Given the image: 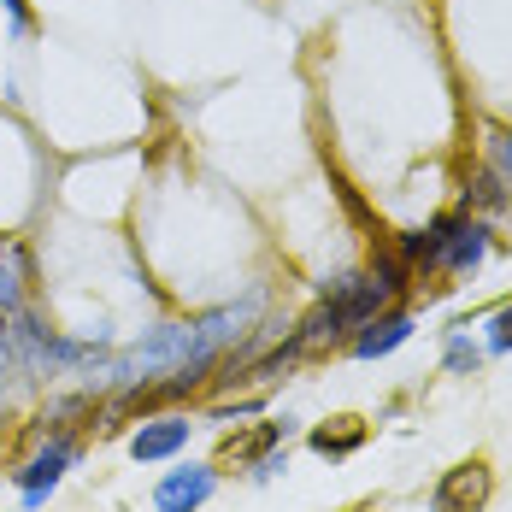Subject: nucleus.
<instances>
[{
	"instance_id": "nucleus-6",
	"label": "nucleus",
	"mask_w": 512,
	"mask_h": 512,
	"mask_svg": "<svg viewBox=\"0 0 512 512\" xmlns=\"http://www.w3.org/2000/svg\"><path fill=\"white\" fill-rule=\"evenodd\" d=\"M407 336H412V312L371 318V324H365V336H354V354H359V359H383V354H395Z\"/></svg>"
},
{
	"instance_id": "nucleus-1",
	"label": "nucleus",
	"mask_w": 512,
	"mask_h": 512,
	"mask_svg": "<svg viewBox=\"0 0 512 512\" xmlns=\"http://www.w3.org/2000/svg\"><path fill=\"white\" fill-rule=\"evenodd\" d=\"M489 489H495L489 465L465 460V465H454V471H442V483H436V495H430V512H483L489 507Z\"/></svg>"
},
{
	"instance_id": "nucleus-11",
	"label": "nucleus",
	"mask_w": 512,
	"mask_h": 512,
	"mask_svg": "<svg viewBox=\"0 0 512 512\" xmlns=\"http://www.w3.org/2000/svg\"><path fill=\"white\" fill-rule=\"evenodd\" d=\"M477 348H471V336H465V330H454V336H448V371H454V377H465V371H477Z\"/></svg>"
},
{
	"instance_id": "nucleus-5",
	"label": "nucleus",
	"mask_w": 512,
	"mask_h": 512,
	"mask_svg": "<svg viewBox=\"0 0 512 512\" xmlns=\"http://www.w3.org/2000/svg\"><path fill=\"white\" fill-rule=\"evenodd\" d=\"M342 330H348V318H342V307H336V301H324V307H312L307 318L295 324V336H289V342H295L301 354H324V348H330V342H336Z\"/></svg>"
},
{
	"instance_id": "nucleus-10",
	"label": "nucleus",
	"mask_w": 512,
	"mask_h": 512,
	"mask_svg": "<svg viewBox=\"0 0 512 512\" xmlns=\"http://www.w3.org/2000/svg\"><path fill=\"white\" fill-rule=\"evenodd\" d=\"M407 277H412V265H407V254H377V283H383V295H401L407 289Z\"/></svg>"
},
{
	"instance_id": "nucleus-8",
	"label": "nucleus",
	"mask_w": 512,
	"mask_h": 512,
	"mask_svg": "<svg viewBox=\"0 0 512 512\" xmlns=\"http://www.w3.org/2000/svg\"><path fill=\"white\" fill-rule=\"evenodd\" d=\"M359 442H365L359 418H336V430H312V454H324V460H348Z\"/></svg>"
},
{
	"instance_id": "nucleus-12",
	"label": "nucleus",
	"mask_w": 512,
	"mask_h": 512,
	"mask_svg": "<svg viewBox=\"0 0 512 512\" xmlns=\"http://www.w3.org/2000/svg\"><path fill=\"white\" fill-rule=\"evenodd\" d=\"M489 348H495V354H512V307L495 312V324H489Z\"/></svg>"
},
{
	"instance_id": "nucleus-2",
	"label": "nucleus",
	"mask_w": 512,
	"mask_h": 512,
	"mask_svg": "<svg viewBox=\"0 0 512 512\" xmlns=\"http://www.w3.org/2000/svg\"><path fill=\"white\" fill-rule=\"evenodd\" d=\"M212 489H218V477H212V465H177V471H165L154 489V507L159 512H201L212 501Z\"/></svg>"
},
{
	"instance_id": "nucleus-7",
	"label": "nucleus",
	"mask_w": 512,
	"mask_h": 512,
	"mask_svg": "<svg viewBox=\"0 0 512 512\" xmlns=\"http://www.w3.org/2000/svg\"><path fill=\"white\" fill-rule=\"evenodd\" d=\"M483 254H489V230L471 224V218H460L454 236H448V248H442V265H448V271H477Z\"/></svg>"
},
{
	"instance_id": "nucleus-13",
	"label": "nucleus",
	"mask_w": 512,
	"mask_h": 512,
	"mask_svg": "<svg viewBox=\"0 0 512 512\" xmlns=\"http://www.w3.org/2000/svg\"><path fill=\"white\" fill-rule=\"evenodd\" d=\"M489 148H495V159H501V171L512 177V136H489Z\"/></svg>"
},
{
	"instance_id": "nucleus-4",
	"label": "nucleus",
	"mask_w": 512,
	"mask_h": 512,
	"mask_svg": "<svg viewBox=\"0 0 512 512\" xmlns=\"http://www.w3.org/2000/svg\"><path fill=\"white\" fill-rule=\"evenodd\" d=\"M189 430H195V424H189V418H177V412L148 418V424L130 436V454H136V460H171V454L189 442Z\"/></svg>"
},
{
	"instance_id": "nucleus-9",
	"label": "nucleus",
	"mask_w": 512,
	"mask_h": 512,
	"mask_svg": "<svg viewBox=\"0 0 512 512\" xmlns=\"http://www.w3.org/2000/svg\"><path fill=\"white\" fill-rule=\"evenodd\" d=\"M465 206H483V212L507 206V189H501V177H495V171H471V177H465Z\"/></svg>"
},
{
	"instance_id": "nucleus-3",
	"label": "nucleus",
	"mask_w": 512,
	"mask_h": 512,
	"mask_svg": "<svg viewBox=\"0 0 512 512\" xmlns=\"http://www.w3.org/2000/svg\"><path fill=\"white\" fill-rule=\"evenodd\" d=\"M71 454H77V448H71V436H53L48 448H42L36 460L18 471V489H24V501H30V507H42V501H48V489L59 483V477H65Z\"/></svg>"
}]
</instances>
